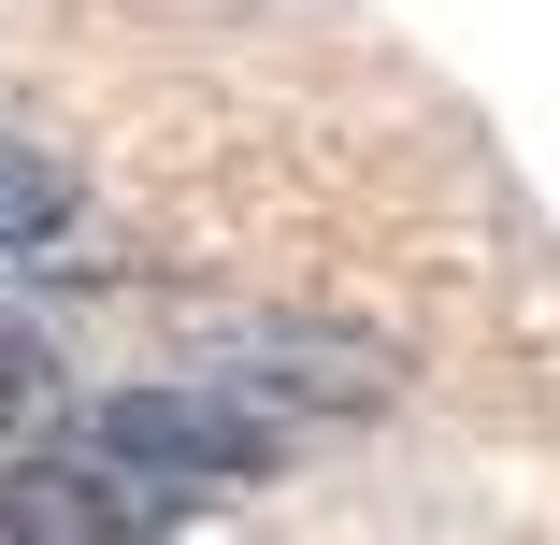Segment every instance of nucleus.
<instances>
[{
  "label": "nucleus",
  "mask_w": 560,
  "mask_h": 545,
  "mask_svg": "<svg viewBox=\"0 0 560 545\" xmlns=\"http://www.w3.org/2000/svg\"><path fill=\"white\" fill-rule=\"evenodd\" d=\"M58 230H72V187H58L30 144H0V273H15V259H30V273H58V259H44Z\"/></svg>",
  "instance_id": "1"
},
{
  "label": "nucleus",
  "mask_w": 560,
  "mask_h": 545,
  "mask_svg": "<svg viewBox=\"0 0 560 545\" xmlns=\"http://www.w3.org/2000/svg\"><path fill=\"white\" fill-rule=\"evenodd\" d=\"M58 430H72V402H58V359H44L30 331H0V460L58 446Z\"/></svg>",
  "instance_id": "2"
}]
</instances>
